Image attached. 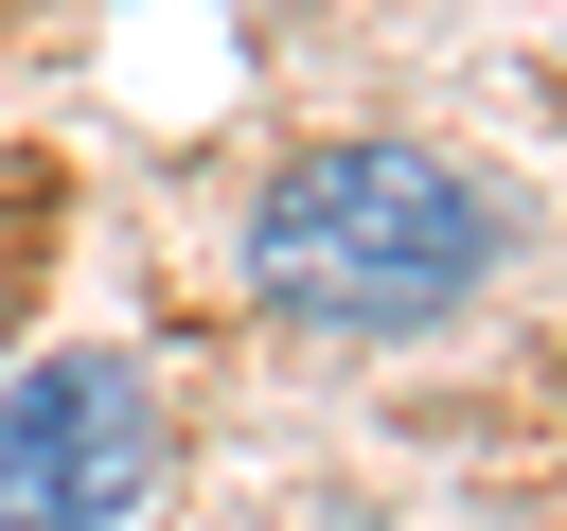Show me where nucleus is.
I'll use <instances>...</instances> for the list:
<instances>
[{"label":"nucleus","mask_w":567,"mask_h":531,"mask_svg":"<svg viewBox=\"0 0 567 531\" xmlns=\"http://www.w3.org/2000/svg\"><path fill=\"white\" fill-rule=\"evenodd\" d=\"M159 496V389L124 354H35L0 389V531H124Z\"/></svg>","instance_id":"2"},{"label":"nucleus","mask_w":567,"mask_h":531,"mask_svg":"<svg viewBox=\"0 0 567 531\" xmlns=\"http://www.w3.org/2000/svg\"><path fill=\"white\" fill-rule=\"evenodd\" d=\"M248 266H266L284 319L408 336V319H443V301L496 266V195L443 177L425 142H301V159L248 195Z\"/></svg>","instance_id":"1"}]
</instances>
